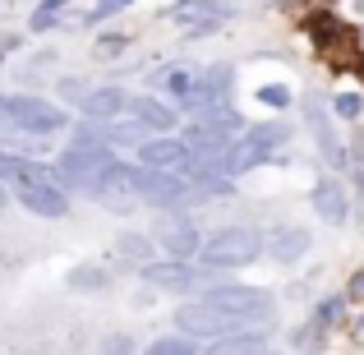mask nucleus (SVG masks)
Here are the masks:
<instances>
[{
	"instance_id": "obj_1",
	"label": "nucleus",
	"mask_w": 364,
	"mask_h": 355,
	"mask_svg": "<svg viewBox=\"0 0 364 355\" xmlns=\"http://www.w3.org/2000/svg\"><path fill=\"white\" fill-rule=\"evenodd\" d=\"M258 254H263V235L249 226H222V231L203 235V245H198V258L208 267H245Z\"/></svg>"
},
{
	"instance_id": "obj_2",
	"label": "nucleus",
	"mask_w": 364,
	"mask_h": 355,
	"mask_svg": "<svg viewBox=\"0 0 364 355\" xmlns=\"http://www.w3.org/2000/svg\"><path fill=\"white\" fill-rule=\"evenodd\" d=\"M0 120H9L14 129H23V134H60L65 129V111L46 107L42 97H23V92L0 97Z\"/></svg>"
},
{
	"instance_id": "obj_3",
	"label": "nucleus",
	"mask_w": 364,
	"mask_h": 355,
	"mask_svg": "<svg viewBox=\"0 0 364 355\" xmlns=\"http://www.w3.org/2000/svg\"><path fill=\"white\" fill-rule=\"evenodd\" d=\"M208 304L235 314L240 323H267L277 314L272 295L267 291H249V286H213V291H208Z\"/></svg>"
},
{
	"instance_id": "obj_4",
	"label": "nucleus",
	"mask_w": 364,
	"mask_h": 355,
	"mask_svg": "<svg viewBox=\"0 0 364 355\" xmlns=\"http://www.w3.org/2000/svg\"><path fill=\"white\" fill-rule=\"evenodd\" d=\"M176 328H185L189 337H208V341H222V337H231L235 328H245L235 314H226V309H217V304H185V309H176Z\"/></svg>"
},
{
	"instance_id": "obj_5",
	"label": "nucleus",
	"mask_w": 364,
	"mask_h": 355,
	"mask_svg": "<svg viewBox=\"0 0 364 355\" xmlns=\"http://www.w3.org/2000/svg\"><path fill=\"white\" fill-rule=\"evenodd\" d=\"M139 161L152 171H180V176H189L194 171V152H189V143H176V139H148L139 143Z\"/></svg>"
},
{
	"instance_id": "obj_6",
	"label": "nucleus",
	"mask_w": 364,
	"mask_h": 355,
	"mask_svg": "<svg viewBox=\"0 0 364 355\" xmlns=\"http://www.w3.org/2000/svg\"><path fill=\"white\" fill-rule=\"evenodd\" d=\"M18 203L28 208L33 217H46V222H55V217H65V189L55 185V180H23L18 185Z\"/></svg>"
},
{
	"instance_id": "obj_7",
	"label": "nucleus",
	"mask_w": 364,
	"mask_h": 355,
	"mask_svg": "<svg viewBox=\"0 0 364 355\" xmlns=\"http://www.w3.org/2000/svg\"><path fill=\"white\" fill-rule=\"evenodd\" d=\"M129 120L134 124H148V129H157V134H166V129H176V107H161L157 97H129Z\"/></svg>"
},
{
	"instance_id": "obj_8",
	"label": "nucleus",
	"mask_w": 364,
	"mask_h": 355,
	"mask_svg": "<svg viewBox=\"0 0 364 355\" xmlns=\"http://www.w3.org/2000/svg\"><path fill=\"white\" fill-rule=\"evenodd\" d=\"M143 282L161 286V291H194L198 277L189 272L185 263H148V267H143Z\"/></svg>"
},
{
	"instance_id": "obj_9",
	"label": "nucleus",
	"mask_w": 364,
	"mask_h": 355,
	"mask_svg": "<svg viewBox=\"0 0 364 355\" xmlns=\"http://www.w3.org/2000/svg\"><path fill=\"white\" fill-rule=\"evenodd\" d=\"M161 249H166L171 258H185V254H198V245H203V235L194 231V222H166L157 231Z\"/></svg>"
},
{
	"instance_id": "obj_10",
	"label": "nucleus",
	"mask_w": 364,
	"mask_h": 355,
	"mask_svg": "<svg viewBox=\"0 0 364 355\" xmlns=\"http://www.w3.org/2000/svg\"><path fill=\"white\" fill-rule=\"evenodd\" d=\"M314 208H318L328 222H346V217H350L346 189H341L337 180H318V189H314Z\"/></svg>"
},
{
	"instance_id": "obj_11",
	"label": "nucleus",
	"mask_w": 364,
	"mask_h": 355,
	"mask_svg": "<svg viewBox=\"0 0 364 355\" xmlns=\"http://www.w3.org/2000/svg\"><path fill=\"white\" fill-rule=\"evenodd\" d=\"M124 107H129V92L124 88H102V92H88V97H83V111H88L92 120H116Z\"/></svg>"
},
{
	"instance_id": "obj_12",
	"label": "nucleus",
	"mask_w": 364,
	"mask_h": 355,
	"mask_svg": "<svg viewBox=\"0 0 364 355\" xmlns=\"http://www.w3.org/2000/svg\"><path fill=\"white\" fill-rule=\"evenodd\" d=\"M267 249H272L277 263H295L300 254H309V231H300V226H295V231H277Z\"/></svg>"
},
{
	"instance_id": "obj_13",
	"label": "nucleus",
	"mask_w": 364,
	"mask_h": 355,
	"mask_svg": "<svg viewBox=\"0 0 364 355\" xmlns=\"http://www.w3.org/2000/svg\"><path fill=\"white\" fill-rule=\"evenodd\" d=\"M111 286V272L102 263H83L70 272V291H107Z\"/></svg>"
},
{
	"instance_id": "obj_14",
	"label": "nucleus",
	"mask_w": 364,
	"mask_h": 355,
	"mask_svg": "<svg viewBox=\"0 0 364 355\" xmlns=\"http://www.w3.org/2000/svg\"><path fill=\"white\" fill-rule=\"evenodd\" d=\"M309 129H314V139H318V148L328 152L332 161H341V143H337V134H332V124L318 116V111H309Z\"/></svg>"
},
{
	"instance_id": "obj_15",
	"label": "nucleus",
	"mask_w": 364,
	"mask_h": 355,
	"mask_svg": "<svg viewBox=\"0 0 364 355\" xmlns=\"http://www.w3.org/2000/svg\"><path fill=\"white\" fill-rule=\"evenodd\" d=\"M120 249H124V258H148V254H152V240H143V235H124V240H120Z\"/></svg>"
},
{
	"instance_id": "obj_16",
	"label": "nucleus",
	"mask_w": 364,
	"mask_h": 355,
	"mask_svg": "<svg viewBox=\"0 0 364 355\" xmlns=\"http://www.w3.org/2000/svg\"><path fill=\"white\" fill-rule=\"evenodd\" d=\"M161 83H166L171 92H180V97H189V88H194V79H189L185 70H171V74H161Z\"/></svg>"
},
{
	"instance_id": "obj_17",
	"label": "nucleus",
	"mask_w": 364,
	"mask_h": 355,
	"mask_svg": "<svg viewBox=\"0 0 364 355\" xmlns=\"http://www.w3.org/2000/svg\"><path fill=\"white\" fill-rule=\"evenodd\" d=\"M337 111H341V116H360V97H355V92H341V97H337Z\"/></svg>"
},
{
	"instance_id": "obj_18",
	"label": "nucleus",
	"mask_w": 364,
	"mask_h": 355,
	"mask_svg": "<svg viewBox=\"0 0 364 355\" xmlns=\"http://www.w3.org/2000/svg\"><path fill=\"white\" fill-rule=\"evenodd\" d=\"M258 97H263V102H272V107H291V92H286V88H263Z\"/></svg>"
},
{
	"instance_id": "obj_19",
	"label": "nucleus",
	"mask_w": 364,
	"mask_h": 355,
	"mask_svg": "<svg viewBox=\"0 0 364 355\" xmlns=\"http://www.w3.org/2000/svg\"><path fill=\"white\" fill-rule=\"evenodd\" d=\"M194 341H185V337H161L157 341V351H189Z\"/></svg>"
},
{
	"instance_id": "obj_20",
	"label": "nucleus",
	"mask_w": 364,
	"mask_h": 355,
	"mask_svg": "<svg viewBox=\"0 0 364 355\" xmlns=\"http://www.w3.org/2000/svg\"><path fill=\"white\" fill-rule=\"evenodd\" d=\"M124 0H97V9H92V18H102V14H111V9H120Z\"/></svg>"
},
{
	"instance_id": "obj_21",
	"label": "nucleus",
	"mask_w": 364,
	"mask_h": 355,
	"mask_svg": "<svg viewBox=\"0 0 364 355\" xmlns=\"http://www.w3.org/2000/svg\"><path fill=\"white\" fill-rule=\"evenodd\" d=\"M0 208H5V189H0Z\"/></svg>"
}]
</instances>
